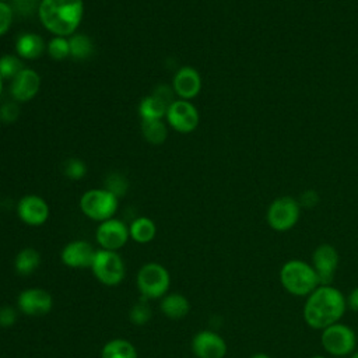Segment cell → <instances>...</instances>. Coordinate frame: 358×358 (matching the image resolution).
I'll return each instance as SVG.
<instances>
[{
    "label": "cell",
    "mask_w": 358,
    "mask_h": 358,
    "mask_svg": "<svg viewBox=\"0 0 358 358\" xmlns=\"http://www.w3.org/2000/svg\"><path fill=\"white\" fill-rule=\"evenodd\" d=\"M41 77L39 74L29 67H24L10 84V94L18 102L31 101L39 91Z\"/></svg>",
    "instance_id": "cell-16"
},
{
    "label": "cell",
    "mask_w": 358,
    "mask_h": 358,
    "mask_svg": "<svg viewBox=\"0 0 358 358\" xmlns=\"http://www.w3.org/2000/svg\"><path fill=\"white\" fill-rule=\"evenodd\" d=\"M320 343L329 354L334 357H345L355 350L357 336L351 327L341 323H334L323 329Z\"/></svg>",
    "instance_id": "cell-7"
},
{
    "label": "cell",
    "mask_w": 358,
    "mask_h": 358,
    "mask_svg": "<svg viewBox=\"0 0 358 358\" xmlns=\"http://www.w3.org/2000/svg\"><path fill=\"white\" fill-rule=\"evenodd\" d=\"M166 120L178 133H192L199 124V112L196 106L185 99H175L166 109Z\"/></svg>",
    "instance_id": "cell-11"
},
{
    "label": "cell",
    "mask_w": 358,
    "mask_h": 358,
    "mask_svg": "<svg viewBox=\"0 0 358 358\" xmlns=\"http://www.w3.org/2000/svg\"><path fill=\"white\" fill-rule=\"evenodd\" d=\"M63 172L64 175L71 179V180H78L81 178L85 176L87 172V166L84 164L83 159L80 158H70L64 162L63 165Z\"/></svg>",
    "instance_id": "cell-29"
},
{
    "label": "cell",
    "mask_w": 358,
    "mask_h": 358,
    "mask_svg": "<svg viewBox=\"0 0 358 358\" xmlns=\"http://www.w3.org/2000/svg\"><path fill=\"white\" fill-rule=\"evenodd\" d=\"M0 1H3V3H7V1H11V0H0Z\"/></svg>",
    "instance_id": "cell-40"
},
{
    "label": "cell",
    "mask_w": 358,
    "mask_h": 358,
    "mask_svg": "<svg viewBox=\"0 0 358 358\" xmlns=\"http://www.w3.org/2000/svg\"><path fill=\"white\" fill-rule=\"evenodd\" d=\"M13 18H14L13 7L8 3L0 1V36L10 29L13 24Z\"/></svg>",
    "instance_id": "cell-32"
},
{
    "label": "cell",
    "mask_w": 358,
    "mask_h": 358,
    "mask_svg": "<svg viewBox=\"0 0 358 358\" xmlns=\"http://www.w3.org/2000/svg\"><path fill=\"white\" fill-rule=\"evenodd\" d=\"M129 238V227L117 218L102 221L95 229V241L99 249L117 252L127 243Z\"/></svg>",
    "instance_id": "cell-10"
},
{
    "label": "cell",
    "mask_w": 358,
    "mask_h": 358,
    "mask_svg": "<svg viewBox=\"0 0 358 358\" xmlns=\"http://www.w3.org/2000/svg\"><path fill=\"white\" fill-rule=\"evenodd\" d=\"M347 299L340 289L331 285H319L308 295L303 306V319L312 329L323 330L343 317Z\"/></svg>",
    "instance_id": "cell-1"
},
{
    "label": "cell",
    "mask_w": 358,
    "mask_h": 358,
    "mask_svg": "<svg viewBox=\"0 0 358 358\" xmlns=\"http://www.w3.org/2000/svg\"><path fill=\"white\" fill-rule=\"evenodd\" d=\"M299 213L301 207L295 199L288 196L278 197L268 206L267 222L274 231L284 232L298 222Z\"/></svg>",
    "instance_id": "cell-8"
},
{
    "label": "cell",
    "mask_w": 358,
    "mask_h": 358,
    "mask_svg": "<svg viewBox=\"0 0 358 358\" xmlns=\"http://www.w3.org/2000/svg\"><path fill=\"white\" fill-rule=\"evenodd\" d=\"M152 316V312H151V308L148 305V302L145 299H140L138 302H136L130 312H129V320L134 324V326H144L150 322Z\"/></svg>",
    "instance_id": "cell-27"
},
{
    "label": "cell",
    "mask_w": 358,
    "mask_h": 358,
    "mask_svg": "<svg viewBox=\"0 0 358 358\" xmlns=\"http://www.w3.org/2000/svg\"><path fill=\"white\" fill-rule=\"evenodd\" d=\"M94 246L88 241L76 239L66 243L60 252V260L70 268H90L94 255Z\"/></svg>",
    "instance_id": "cell-15"
},
{
    "label": "cell",
    "mask_w": 358,
    "mask_h": 358,
    "mask_svg": "<svg viewBox=\"0 0 358 358\" xmlns=\"http://www.w3.org/2000/svg\"><path fill=\"white\" fill-rule=\"evenodd\" d=\"M101 358H137V350L126 338H112L103 344Z\"/></svg>",
    "instance_id": "cell-21"
},
{
    "label": "cell",
    "mask_w": 358,
    "mask_h": 358,
    "mask_svg": "<svg viewBox=\"0 0 358 358\" xmlns=\"http://www.w3.org/2000/svg\"><path fill=\"white\" fill-rule=\"evenodd\" d=\"M20 115V109L15 103L13 102H8V103H4L1 108H0V119L6 123H11L14 120H17Z\"/></svg>",
    "instance_id": "cell-34"
},
{
    "label": "cell",
    "mask_w": 358,
    "mask_h": 358,
    "mask_svg": "<svg viewBox=\"0 0 358 358\" xmlns=\"http://www.w3.org/2000/svg\"><path fill=\"white\" fill-rule=\"evenodd\" d=\"M13 4H10L13 7L14 13H18L21 15H27L31 14L35 8H39L41 0H11Z\"/></svg>",
    "instance_id": "cell-33"
},
{
    "label": "cell",
    "mask_w": 358,
    "mask_h": 358,
    "mask_svg": "<svg viewBox=\"0 0 358 358\" xmlns=\"http://www.w3.org/2000/svg\"><path fill=\"white\" fill-rule=\"evenodd\" d=\"M312 358H324V357L323 355H313Z\"/></svg>",
    "instance_id": "cell-39"
},
{
    "label": "cell",
    "mask_w": 358,
    "mask_h": 358,
    "mask_svg": "<svg viewBox=\"0 0 358 358\" xmlns=\"http://www.w3.org/2000/svg\"><path fill=\"white\" fill-rule=\"evenodd\" d=\"M250 358H271V357H268V355L264 354V352H257V354H253Z\"/></svg>",
    "instance_id": "cell-36"
},
{
    "label": "cell",
    "mask_w": 358,
    "mask_h": 358,
    "mask_svg": "<svg viewBox=\"0 0 358 358\" xmlns=\"http://www.w3.org/2000/svg\"><path fill=\"white\" fill-rule=\"evenodd\" d=\"M1 91H3V78L0 77V95H1Z\"/></svg>",
    "instance_id": "cell-37"
},
{
    "label": "cell",
    "mask_w": 358,
    "mask_h": 358,
    "mask_svg": "<svg viewBox=\"0 0 358 358\" xmlns=\"http://www.w3.org/2000/svg\"><path fill=\"white\" fill-rule=\"evenodd\" d=\"M70 56L76 60H87L94 53V43L90 36L84 34H73L69 38Z\"/></svg>",
    "instance_id": "cell-24"
},
{
    "label": "cell",
    "mask_w": 358,
    "mask_h": 358,
    "mask_svg": "<svg viewBox=\"0 0 358 358\" xmlns=\"http://www.w3.org/2000/svg\"><path fill=\"white\" fill-rule=\"evenodd\" d=\"M53 308L52 294L41 287H29L22 289L17 296V309L29 317H41L50 313Z\"/></svg>",
    "instance_id": "cell-9"
},
{
    "label": "cell",
    "mask_w": 358,
    "mask_h": 358,
    "mask_svg": "<svg viewBox=\"0 0 358 358\" xmlns=\"http://www.w3.org/2000/svg\"><path fill=\"white\" fill-rule=\"evenodd\" d=\"M190 347L197 358H224L228 350L225 340L213 330H201L196 333Z\"/></svg>",
    "instance_id": "cell-13"
},
{
    "label": "cell",
    "mask_w": 358,
    "mask_h": 358,
    "mask_svg": "<svg viewBox=\"0 0 358 358\" xmlns=\"http://www.w3.org/2000/svg\"><path fill=\"white\" fill-rule=\"evenodd\" d=\"M136 287L143 299H161L169 291L171 274L161 263H145L136 274Z\"/></svg>",
    "instance_id": "cell-4"
},
{
    "label": "cell",
    "mask_w": 358,
    "mask_h": 358,
    "mask_svg": "<svg viewBox=\"0 0 358 358\" xmlns=\"http://www.w3.org/2000/svg\"><path fill=\"white\" fill-rule=\"evenodd\" d=\"M155 222L148 217H138L129 225V235L137 243H148L155 238Z\"/></svg>",
    "instance_id": "cell-22"
},
{
    "label": "cell",
    "mask_w": 358,
    "mask_h": 358,
    "mask_svg": "<svg viewBox=\"0 0 358 358\" xmlns=\"http://www.w3.org/2000/svg\"><path fill=\"white\" fill-rule=\"evenodd\" d=\"M141 133L148 143L159 145L166 140L168 129L161 119L141 120Z\"/></svg>",
    "instance_id": "cell-25"
},
{
    "label": "cell",
    "mask_w": 358,
    "mask_h": 358,
    "mask_svg": "<svg viewBox=\"0 0 358 358\" xmlns=\"http://www.w3.org/2000/svg\"><path fill=\"white\" fill-rule=\"evenodd\" d=\"M38 15L55 36H71L84 15L83 0H41Z\"/></svg>",
    "instance_id": "cell-2"
},
{
    "label": "cell",
    "mask_w": 358,
    "mask_h": 358,
    "mask_svg": "<svg viewBox=\"0 0 358 358\" xmlns=\"http://www.w3.org/2000/svg\"><path fill=\"white\" fill-rule=\"evenodd\" d=\"M48 53L53 60H63L70 56V46H69V39L64 36H53L48 46Z\"/></svg>",
    "instance_id": "cell-28"
},
{
    "label": "cell",
    "mask_w": 358,
    "mask_h": 358,
    "mask_svg": "<svg viewBox=\"0 0 358 358\" xmlns=\"http://www.w3.org/2000/svg\"><path fill=\"white\" fill-rule=\"evenodd\" d=\"M13 266L18 275H31L41 266V253L31 246L22 248L15 255Z\"/></svg>",
    "instance_id": "cell-20"
},
{
    "label": "cell",
    "mask_w": 358,
    "mask_h": 358,
    "mask_svg": "<svg viewBox=\"0 0 358 358\" xmlns=\"http://www.w3.org/2000/svg\"><path fill=\"white\" fill-rule=\"evenodd\" d=\"M172 88L179 99H193L201 90V77L199 71L190 66L180 67L173 76Z\"/></svg>",
    "instance_id": "cell-17"
},
{
    "label": "cell",
    "mask_w": 358,
    "mask_h": 358,
    "mask_svg": "<svg viewBox=\"0 0 358 358\" xmlns=\"http://www.w3.org/2000/svg\"><path fill=\"white\" fill-rule=\"evenodd\" d=\"M15 50L20 59L35 60L42 56L45 50V42L41 35L34 32H25L17 38Z\"/></svg>",
    "instance_id": "cell-19"
},
{
    "label": "cell",
    "mask_w": 358,
    "mask_h": 358,
    "mask_svg": "<svg viewBox=\"0 0 358 358\" xmlns=\"http://www.w3.org/2000/svg\"><path fill=\"white\" fill-rule=\"evenodd\" d=\"M17 215L24 224L39 227L49 218V206L41 196L27 194L21 197L17 204Z\"/></svg>",
    "instance_id": "cell-14"
},
{
    "label": "cell",
    "mask_w": 358,
    "mask_h": 358,
    "mask_svg": "<svg viewBox=\"0 0 358 358\" xmlns=\"http://www.w3.org/2000/svg\"><path fill=\"white\" fill-rule=\"evenodd\" d=\"M105 189L109 190L110 193H113L119 199L120 196H123L127 192L129 183L122 175L110 173L105 180Z\"/></svg>",
    "instance_id": "cell-30"
},
{
    "label": "cell",
    "mask_w": 358,
    "mask_h": 358,
    "mask_svg": "<svg viewBox=\"0 0 358 358\" xmlns=\"http://www.w3.org/2000/svg\"><path fill=\"white\" fill-rule=\"evenodd\" d=\"M351 358H358V351H357V352H354V354H352V357H351Z\"/></svg>",
    "instance_id": "cell-38"
},
{
    "label": "cell",
    "mask_w": 358,
    "mask_h": 358,
    "mask_svg": "<svg viewBox=\"0 0 358 358\" xmlns=\"http://www.w3.org/2000/svg\"><path fill=\"white\" fill-rule=\"evenodd\" d=\"M117 197L105 187L87 190L80 199L81 213L90 220L98 222L113 218L115 213L117 211Z\"/></svg>",
    "instance_id": "cell-6"
},
{
    "label": "cell",
    "mask_w": 358,
    "mask_h": 358,
    "mask_svg": "<svg viewBox=\"0 0 358 358\" xmlns=\"http://www.w3.org/2000/svg\"><path fill=\"white\" fill-rule=\"evenodd\" d=\"M90 268L95 280L106 287L119 285L126 275L124 262L115 250L96 249Z\"/></svg>",
    "instance_id": "cell-5"
},
{
    "label": "cell",
    "mask_w": 358,
    "mask_h": 358,
    "mask_svg": "<svg viewBox=\"0 0 358 358\" xmlns=\"http://www.w3.org/2000/svg\"><path fill=\"white\" fill-rule=\"evenodd\" d=\"M22 69L24 64L18 56L3 55L0 57V77L3 80H13Z\"/></svg>",
    "instance_id": "cell-26"
},
{
    "label": "cell",
    "mask_w": 358,
    "mask_h": 358,
    "mask_svg": "<svg viewBox=\"0 0 358 358\" xmlns=\"http://www.w3.org/2000/svg\"><path fill=\"white\" fill-rule=\"evenodd\" d=\"M168 103H165L161 98L157 95H148L144 96L138 105V113L141 116V120H154V119H162V116L166 115Z\"/></svg>",
    "instance_id": "cell-23"
},
{
    "label": "cell",
    "mask_w": 358,
    "mask_h": 358,
    "mask_svg": "<svg viewBox=\"0 0 358 358\" xmlns=\"http://www.w3.org/2000/svg\"><path fill=\"white\" fill-rule=\"evenodd\" d=\"M313 268L319 278L320 285H331L337 266H338V253L336 248L329 243L319 245L312 255Z\"/></svg>",
    "instance_id": "cell-12"
},
{
    "label": "cell",
    "mask_w": 358,
    "mask_h": 358,
    "mask_svg": "<svg viewBox=\"0 0 358 358\" xmlns=\"http://www.w3.org/2000/svg\"><path fill=\"white\" fill-rule=\"evenodd\" d=\"M159 310L168 319H182L190 310L189 299L180 292H168L159 299Z\"/></svg>",
    "instance_id": "cell-18"
},
{
    "label": "cell",
    "mask_w": 358,
    "mask_h": 358,
    "mask_svg": "<svg viewBox=\"0 0 358 358\" xmlns=\"http://www.w3.org/2000/svg\"><path fill=\"white\" fill-rule=\"evenodd\" d=\"M280 281L287 292L306 296L320 284L315 268L302 260H288L280 270Z\"/></svg>",
    "instance_id": "cell-3"
},
{
    "label": "cell",
    "mask_w": 358,
    "mask_h": 358,
    "mask_svg": "<svg viewBox=\"0 0 358 358\" xmlns=\"http://www.w3.org/2000/svg\"><path fill=\"white\" fill-rule=\"evenodd\" d=\"M347 305H348V308H350L351 310L358 312V287H355V288L350 292V295H348V298H347Z\"/></svg>",
    "instance_id": "cell-35"
},
{
    "label": "cell",
    "mask_w": 358,
    "mask_h": 358,
    "mask_svg": "<svg viewBox=\"0 0 358 358\" xmlns=\"http://www.w3.org/2000/svg\"><path fill=\"white\" fill-rule=\"evenodd\" d=\"M18 319V309L10 305H1L0 306V327L8 329L15 324Z\"/></svg>",
    "instance_id": "cell-31"
}]
</instances>
